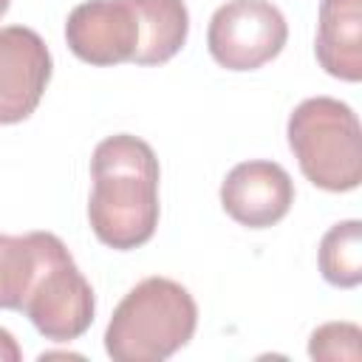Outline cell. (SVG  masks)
I'll use <instances>...</instances> for the list:
<instances>
[{"mask_svg": "<svg viewBox=\"0 0 362 362\" xmlns=\"http://www.w3.org/2000/svg\"><path fill=\"white\" fill-rule=\"evenodd\" d=\"M8 6H11V0H0V20L6 17V11H8Z\"/></svg>", "mask_w": 362, "mask_h": 362, "instance_id": "15", "label": "cell"}, {"mask_svg": "<svg viewBox=\"0 0 362 362\" xmlns=\"http://www.w3.org/2000/svg\"><path fill=\"white\" fill-rule=\"evenodd\" d=\"M300 173L325 192H351L362 181V127L351 105L334 96L303 99L286 124Z\"/></svg>", "mask_w": 362, "mask_h": 362, "instance_id": "3", "label": "cell"}, {"mask_svg": "<svg viewBox=\"0 0 362 362\" xmlns=\"http://www.w3.org/2000/svg\"><path fill=\"white\" fill-rule=\"evenodd\" d=\"M317 263L325 283L356 288L362 283V221L351 218L334 223L320 240Z\"/></svg>", "mask_w": 362, "mask_h": 362, "instance_id": "12", "label": "cell"}, {"mask_svg": "<svg viewBox=\"0 0 362 362\" xmlns=\"http://www.w3.org/2000/svg\"><path fill=\"white\" fill-rule=\"evenodd\" d=\"M65 40L76 59L88 65L136 62L141 48V14L133 0H85L71 8Z\"/></svg>", "mask_w": 362, "mask_h": 362, "instance_id": "6", "label": "cell"}, {"mask_svg": "<svg viewBox=\"0 0 362 362\" xmlns=\"http://www.w3.org/2000/svg\"><path fill=\"white\" fill-rule=\"evenodd\" d=\"M20 359H23V351L17 339L6 328H0V362H20Z\"/></svg>", "mask_w": 362, "mask_h": 362, "instance_id": "14", "label": "cell"}, {"mask_svg": "<svg viewBox=\"0 0 362 362\" xmlns=\"http://www.w3.org/2000/svg\"><path fill=\"white\" fill-rule=\"evenodd\" d=\"M141 14V48L133 65H164L187 42L189 11L184 0H133Z\"/></svg>", "mask_w": 362, "mask_h": 362, "instance_id": "11", "label": "cell"}, {"mask_svg": "<svg viewBox=\"0 0 362 362\" xmlns=\"http://www.w3.org/2000/svg\"><path fill=\"white\" fill-rule=\"evenodd\" d=\"M88 221L99 243L127 252L144 246L158 226V158L153 147L130 133L102 139L90 156Z\"/></svg>", "mask_w": 362, "mask_h": 362, "instance_id": "1", "label": "cell"}, {"mask_svg": "<svg viewBox=\"0 0 362 362\" xmlns=\"http://www.w3.org/2000/svg\"><path fill=\"white\" fill-rule=\"evenodd\" d=\"M62 255L68 246L54 232L0 235V308L23 311L45 266Z\"/></svg>", "mask_w": 362, "mask_h": 362, "instance_id": "10", "label": "cell"}, {"mask_svg": "<svg viewBox=\"0 0 362 362\" xmlns=\"http://www.w3.org/2000/svg\"><path fill=\"white\" fill-rule=\"evenodd\" d=\"M314 57L334 79H362V0H320Z\"/></svg>", "mask_w": 362, "mask_h": 362, "instance_id": "9", "label": "cell"}, {"mask_svg": "<svg viewBox=\"0 0 362 362\" xmlns=\"http://www.w3.org/2000/svg\"><path fill=\"white\" fill-rule=\"evenodd\" d=\"M51 71V51L34 28H0V124H17L37 110Z\"/></svg>", "mask_w": 362, "mask_h": 362, "instance_id": "7", "label": "cell"}, {"mask_svg": "<svg viewBox=\"0 0 362 362\" xmlns=\"http://www.w3.org/2000/svg\"><path fill=\"white\" fill-rule=\"evenodd\" d=\"M198 325L192 294L170 277L136 283L105 328V351L113 362H164L181 351Z\"/></svg>", "mask_w": 362, "mask_h": 362, "instance_id": "2", "label": "cell"}, {"mask_svg": "<svg viewBox=\"0 0 362 362\" xmlns=\"http://www.w3.org/2000/svg\"><path fill=\"white\" fill-rule=\"evenodd\" d=\"M288 40V23L272 0H226L206 28L209 57L226 71H255L272 62Z\"/></svg>", "mask_w": 362, "mask_h": 362, "instance_id": "4", "label": "cell"}, {"mask_svg": "<svg viewBox=\"0 0 362 362\" xmlns=\"http://www.w3.org/2000/svg\"><path fill=\"white\" fill-rule=\"evenodd\" d=\"M294 204V181L277 161H240L221 184L223 212L249 229L274 226Z\"/></svg>", "mask_w": 362, "mask_h": 362, "instance_id": "8", "label": "cell"}, {"mask_svg": "<svg viewBox=\"0 0 362 362\" xmlns=\"http://www.w3.org/2000/svg\"><path fill=\"white\" fill-rule=\"evenodd\" d=\"M362 331L356 322H325L311 331L308 356L320 362H359Z\"/></svg>", "mask_w": 362, "mask_h": 362, "instance_id": "13", "label": "cell"}, {"mask_svg": "<svg viewBox=\"0 0 362 362\" xmlns=\"http://www.w3.org/2000/svg\"><path fill=\"white\" fill-rule=\"evenodd\" d=\"M23 314L51 342L79 339L96 314V297L85 274L76 269L71 252L45 266L31 288Z\"/></svg>", "mask_w": 362, "mask_h": 362, "instance_id": "5", "label": "cell"}]
</instances>
